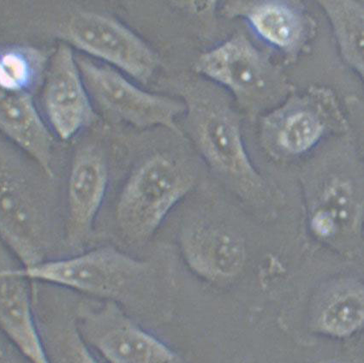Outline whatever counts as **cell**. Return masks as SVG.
<instances>
[{
  "instance_id": "obj_1",
  "label": "cell",
  "mask_w": 364,
  "mask_h": 363,
  "mask_svg": "<svg viewBox=\"0 0 364 363\" xmlns=\"http://www.w3.org/2000/svg\"><path fill=\"white\" fill-rule=\"evenodd\" d=\"M195 183L185 165L158 153L134 170L121 191L116 220L123 235L134 244L149 240Z\"/></svg>"
},
{
  "instance_id": "obj_2",
  "label": "cell",
  "mask_w": 364,
  "mask_h": 363,
  "mask_svg": "<svg viewBox=\"0 0 364 363\" xmlns=\"http://www.w3.org/2000/svg\"><path fill=\"white\" fill-rule=\"evenodd\" d=\"M28 281L53 283L116 303H127L144 289L151 266L112 247L43 261L23 269Z\"/></svg>"
},
{
  "instance_id": "obj_3",
  "label": "cell",
  "mask_w": 364,
  "mask_h": 363,
  "mask_svg": "<svg viewBox=\"0 0 364 363\" xmlns=\"http://www.w3.org/2000/svg\"><path fill=\"white\" fill-rule=\"evenodd\" d=\"M31 161L0 136V240L23 269L45 261L44 216Z\"/></svg>"
},
{
  "instance_id": "obj_4",
  "label": "cell",
  "mask_w": 364,
  "mask_h": 363,
  "mask_svg": "<svg viewBox=\"0 0 364 363\" xmlns=\"http://www.w3.org/2000/svg\"><path fill=\"white\" fill-rule=\"evenodd\" d=\"M187 122L196 146L218 174L242 187L261 185V177L247 153L240 121L229 103L208 92L186 97Z\"/></svg>"
},
{
  "instance_id": "obj_5",
  "label": "cell",
  "mask_w": 364,
  "mask_h": 363,
  "mask_svg": "<svg viewBox=\"0 0 364 363\" xmlns=\"http://www.w3.org/2000/svg\"><path fill=\"white\" fill-rule=\"evenodd\" d=\"M76 60L92 104L102 114L136 128L160 126L182 134L177 119L186 111L185 102L142 90L118 70L85 54Z\"/></svg>"
},
{
  "instance_id": "obj_6",
  "label": "cell",
  "mask_w": 364,
  "mask_h": 363,
  "mask_svg": "<svg viewBox=\"0 0 364 363\" xmlns=\"http://www.w3.org/2000/svg\"><path fill=\"white\" fill-rule=\"evenodd\" d=\"M195 68L231 91L248 109L272 105L287 91L282 72L242 35L202 54Z\"/></svg>"
},
{
  "instance_id": "obj_7",
  "label": "cell",
  "mask_w": 364,
  "mask_h": 363,
  "mask_svg": "<svg viewBox=\"0 0 364 363\" xmlns=\"http://www.w3.org/2000/svg\"><path fill=\"white\" fill-rule=\"evenodd\" d=\"M60 36L70 47L122 70L142 85H147L158 67V56L152 48L112 16L75 12L62 25Z\"/></svg>"
},
{
  "instance_id": "obj_8",
  "label": "cell",
  "mask_w": 364,
  "mask_h": 363,
  "mask_svg": "<svg viewBox=\"0 0 364 363\" xmlns=\"http://www.w3.org/2000/svg\"><path fill=\"white\" fill-rule=\"evenodd\" d=\"M78 335L108 363H183L114 302L87 310L79 320Z\"/></svg>"
},
{
  "instance_id": "obj_9",
  "label": "cell",
  "mask_w": 364,
  "mask_h": 363,
  "mask_svg": "<svg viewBox=\"0 0 364 363\" xmlns=\"http://www.w3.org/2000/svg\"><path fill=\"white\" fill-rule=\"evenodd\" d=\"M43 101L49 123L63 141L73 139L98 119L76 55L65 43L58 44L48 62Z\"/></svg>"
},
{
  "instance_id": "obj_10",
  "label": "cell",
  "mask_w": 364,
  "mask_h": 363,
  "mask_svg": "<svg viewBox=\"0 0 364 363\" xmlns=\"http://www.w3.org/2000/svg\"><path fill=\"white\" fill-rule=\"evenodd\" d=\"M16 262L0 245V332L28 363H52L33 316L29 281Z\"/></svg>"
},
{
  "instance_id": "obj_11",
  "label": "cell",
  "mask_w": 364,
  "mask_h": 363,
  "mask_svg": "<svg viewBox=\"0 0 364 363\" xmlns=\"http://www.w3.org/2000/svg\"><path fill=\"white\" fill-rule=\"evenodd\" d=\"M106 158L93 145L77 150L71 165L67 194V240L78 246L90 236L107 189Z\"/></svg>"
},
{
  "instance_id": "obj_12",
  "label": "cell",
  "mask_w": 364,
  "mask_h": 363,
  "mask_svg": "<svg viewBox=\"0 0 364 363\" xmlns=\"http://www.w3.org/2000/svg\"><path fill=\"white\" fill-rule=\"evenodd\" d=\"M180 246L188 266L208 281H231L244 268V240L220 225L205 222L188 225L180 237Z\"/></svg>"
},
{
  "instance_id": "obj_13",
  "label": "cell",
  "mask_w": 364,
  "mask_h": 363,
  "mask_svg": "<svg viewBox=\"0 0 364 363\" xmlns=\"http://www.w3.org/2000/svg\"><path fill=\"white\" fill-rule=\"evenodd\" d=\"M0 134L53 177V137L37 110L31 93L0 90Z\"/></svg>"
},
{
  "instance_id": "obj_14",
  "label": "cell",
  "mask_w": 364,
  "mask_h": 363,
  "mask_svg": "<svg viewBox=\"0 0 364 363\" xmlns=\"http://www.w3.org/2000/svg\"><path fill=\"white\" fill-rule=\"evenodd\" d=\"M224 12L245 16L262 40L287 54L298 52L307 38V20L292 3L230 2Z\"/></svg>"
},
{
  "instance_id": "obj_15",
  "label": "cell",
  "mask_w": 364,
  "mask_h": 363,
  "mask_svg": "<svg viewBox=\"0 0 364 363\" xmlns=\"http://www.w3.org/2000/svg\"><path fill=\"white\" fill-rule=\"evenodd\" d=\"M317 96L289 104L276 116V143L290 156H300L319 143L328 127L329 112Z\"/></svg>"
},
{
  "instance_id": "obj_16",
  "label": "cell",
  "mask_w": 364,
  "mask_h": 363,
  "mask_svg": "<svg viewBox=\"0 0 364 363\" xmlns=\"http://www.w3.org/2000/svg\"><path fill=\"white\" fill-rule=\"evenodd\" d=\"M343 58L363 75L364 5L360 1H322Z\"/></svg>"
},
{
  "instance_id": "obj_17",
  "label": "cell",
  "mask_w": 364,
  "mask_h": 363,
  "mask_svg": "<svg viewBox=\"0 0 364 363\" xmlns=\"http://www.w3.org/2000/svg\"><path fill=\"white\" fill-rule=\"evenodd\" d=\"M48 63L38 49L11 47L0 53V90L31 93L43 76Z\"/></svg>"
},
{
  "instance_id": "obj_18",
  "label": "cell",
  "mask_w": 364,
  "mask_h": 363,
  "mask_svg": "<svg viewBox=\"0 0 364 363\" xmlns=\"http://www.w3.org/2000/svg\"><path fill=\"white\" fill-rule=\"evenodd\" d=\"M357 190L349 178L333 177L326 183L316 210L324 212L336 224L338 233L350 231L359 217Z\"/></svg>"
},
{
  "instance_id": "obj_19",
  "label": "cell",
  "mask_w": 364,
  "mask_h": 363,
  "mask_svg": "<svg viewBox=\"0 0 364 363\" xmlns=\"http://www.w3.org/2000/svg\"><path fill=\"white\" fill-rule=\"evenodd\" d=\"M363 320V292L362 288H350L330 299L322 310L319 323L330 335H350Z\"/></svg>"
},
{
  "instance_id": "obj_20",
  "label": "cell",
  "mask_w": 364,
  "mask_h": 363,
  "mask_svg": "<svg viewBox=\"0 0 364 363\" xmlns=\"http://www.w3.org/2000/svg\"><path fill=\"white\" fill-rule=\"evenodd\" d=\"M80 353L83 363H97L94 360L93 357H91L89 354H87L85 348L80 349Z\"/></svg>"
},
{
  "instance_id": "obj_21",
  "label": "cell",
  "mask_w": 364,
  "mask_h": 363,
  "mask_svg": "<svg viewBox=\"0 0 364 363\" xmlns=\"http://www.w3.org/2000/svg\"><path fill=\"white\" fill-rule=\"evenodd\" d=\"M0 363H19L18 362L14 361L11 357H7L5 352L0 354Z\"/></svg>"
},
{
  "instance_id": "obj_22",
  "label": "cell",
  "mask_w": 364,
  "mask_h": 363,
  "mask_svg": "<svg viewBox=\"0 0 364 363\" xmlns=\"http://www.w3.org/2000/svg\"><path fill=\"white\" fill-rule=\"evenodd\" d=\"M5 350H4L1 345V342H0V354H1Z\"/></svg>"
}]
</instances>
